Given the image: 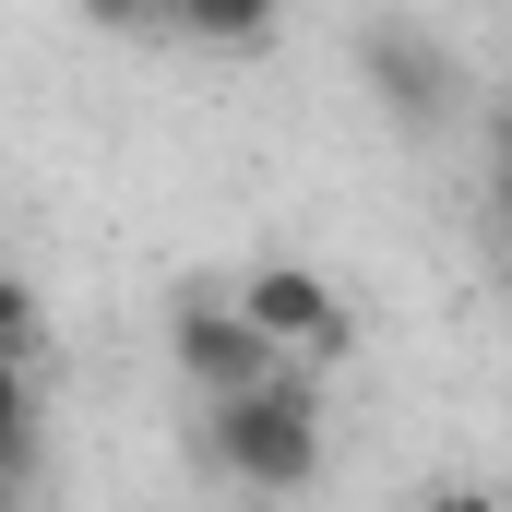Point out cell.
I'll use <instances>...</instances> for the list:
<instances>
[{
  "instance_id": "6da1fadb",
  "label": "cell",
  "mask_w": 512,
  "mask_h": 512,
  "mask_svg": "<svg viewBox=\"0 0 512 512\" xmlns=\"http://www.w3.org/2000/svg\"><path fill=\"white\" fill-rule=\"evenodd\" d=\"M203 453H215V477H239L262 501L310 489V477H322V382H310V358H274L251 393H215Z\"/></svg>"
},
{
  "instance_id": "7a4b0ae2",
  "label": "cell",
  "mask_w": 512,
  "mask_h": 512,
  "mask_svg": "<svg viewBox=\"0 0 512 512\" xmlns=\"http://www.w3.org/2000/svg\"><path fill=\"white\" fill-rule=\"evenodd\" d=\"M358 84L382 96L393 131H441L453 120V48L429 24H405V12H370L358 24Z\"/></svg>"
},
{
  "instance_id": "3957f363",
  "label": "cell",
  "mask_w": 512,
  "mask_h": 512,
  "mask_svg": "<svg viewBox=\"0 0 512 512\" xmlns=\"http://www.w3.org/2000/svg\"><path fill=\"white\" fill-rule=\"evenodd\" d=\"M167 358H179V382H191L203 405H215V393H251L262 370L286 358V346L262 334V322L239 310V298H179V310H167Z\"/></svg>"
},
{
  "instance_id": "277c9868",
  "label": "cell",
  "mask_w": 512,
  "mask_h": 512,
  "mask_svg": "<svg viewBox=\"0 0 512 512\" xmlns=\"http://www.w3.org/2000/svg\"><path fill=\"white\" fill-rule=\"evenodd\" d=\"M239 310H251L286 358H310V370L346 358V334H358V322H346V286L310 274V262H251V274H239Z\"/></svg>"
},
{
  "instance_id": "5b68a950",
  "label": "cell",
  "mask_w": 512,
  "mask_h": 512,
  "mask_svg": "<svg viewBox=\"0 0 512 512\" xmlns=\"http://www.w3.org/2000/svg\"><path fill=\"white\" fill-rule=\"evenodd\" d=\"M167 24H179L191 48H227V60H239V48H262V36L286 24V0H167Z\"/></svg>"
},
{
  "instance_id": "8992f818",
  "label": "cell",
  "mask_w": 512,
  "mask_h": 512,
  "mask_svg": "<svg viewBox=\"0 0 512 512\" xmlns=\"http://www.w3.org/2000/svg\"><path fill=\"white\" fill-rule=\"evenodd\" d=\"M24 429H36V393H24V358L0 346V489L24 477Z\"/></svg>"
},
{
  "instance_id": "52a82bcc",
  "label": "cell",
  "mask_w": 512,
  "mask_h": 512,
  "mask_svg": "<svg viewBox=\"0 0 512 512\" xmlns=\"http://www.w3.org/2000/svg\"><path fill=\"white\" fill-rule=\"evenodd\" d=\"M36 334H48L36 286H24V274H0V346H12V358H36Z\"/></svg>"
},
{
  "instance_id": "ba28073f",
  "label": "cell",
  "mask_w": 512,
  "mask_h": 512,
  "mask_svg": "<svg viewBox=\"0 0 512 512\" xmlns=\"http://www.w3.org/2000/svg\"><path fill=\"white\" fill-rule=\"evenodd\" d=\"M72 12H84V24H120V36L131 24H167V0H72Z\"/></svg>"
},
{
  "instance_id": "9c48e42d",
  "label": "cell",
  "mask_w": 512,
  "mask_h": 512,
  "mask_svg": "<svg viewBox=\"0 0 512 512\" xmlns=\"http://www.w3.org/2000/svg\"><path fill=\"white\" fill-rule=\"evenodd\" d=\"M489 155H501V191H512V96H501V120H489Z\"/></svg>"
}]
</instances>
